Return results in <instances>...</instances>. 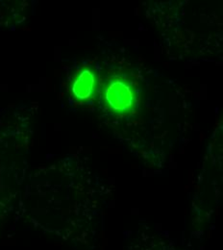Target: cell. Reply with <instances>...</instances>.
<instances>
[{"label": "cell", "mask_w": 223, "mask_h": 250, "mask_svg": "<svg viewBox=\"0 0 223 250\" xmlns=\"http://www.w3.org/2000/svg\"><path fill=\"white\" fill-rule=\"evenodd\" d=\"M98 89L99 78L90 67H83L80 72L75 74L70 85L71 94L79 101L92 99Z\"/></svg>", "instance_id": "2"}, {"label": "cell", "mask_w": 223, "mask_h": 250, "mask_svg": "<svg viewBox=\"0 0 223 250\" xmlns=\"http://www.w3.org/2000/svg\"><path fill=\"white\" fill-rule=\"evenodd\" d=\"M17 129V125L11 122H2L0 125V220L6 214L12 199L10 161L17 153V142L20 137Z\"/></svg>", "instance_id": "1"}, {"label": "cell", "mask_w": 223, "mask_h": 250, "mask_svg": "<svg viewBox=\"0 0 223 250\" xmlns=\"http://www.w3.org/2000/svg\"><path fill=\"white\" fill-rule=\"evenodd\" d=\"M19 2L0 1V26H8L20 21Z\"/></svg>", "instance_id": "3"}]
</instances>
